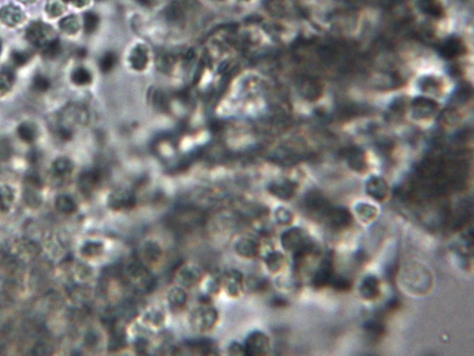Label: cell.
I'll use <instances>...</instances> for the list:
<instances>
[{
  "mask_svg": "<svg viewBox=\"0 0 474 356\" xmlns=\"http://www.w3.org/2000/svg\"><path fill=\"white\" fill-rule=\"evenodd\" d=\"M124 273L128 280L138 291L142 293H149L154 289L156 279L140 262H130L126 266Z\"/></svg>",
  "mask_w": 474,
  "mask_h": 356,
  "instance_id": "cell-1",
  "label": "cell"
},
{
  "mask_svg": "<svg viewBox=\"0 0 474 356\" xmlns=\"http://www.w3.org/2000/svg\"><path fill=\"white\" fill-rule=\"evenodd\" d=\"M26 36L32 45L39 49H42L52 40L57 38L53 29L50 25L42 22L32 23L27 29Z\"/></svg>",
  "mask_w": 474,
  "mask_h": 356,
  "instance_id": "cell-2",
  "label": "cell"
},
{
  "mask_svg": "<svg viewBox=\"0 0 474 356\" xmlns=\"http://www.w3.org/2000/svg\"><path fill=\"white\" fill-rule=\"evenodd\" d=\"M191 322L198 332H207L213 329L218 320V312L212 307H200L192 315Z\"/></svg>",
  "mask_w": 474,
  "mask_h": 356,
  "instance_id": "cell-3",
  "label": "cell"
},
{
  "mask_svg": "<svg viewBox=\"0 0 474 356\" xmlns=\"http://www.w3.org/2000/svg\"><path fill=\"white\" fill-rule=\"evenodd\" d=\"M137 198L133 191L128 189H118L112 192L107 200V205L113 211L129 210L136 205Z\"/></svg>",
  "mask_w": 474,
  "mask_h": 356,
  "instance_id": "cell-4",
  "label": "cell"
},
{
  "mask_svg": "<svg viewBox=\"0 0 474 356\" xmlns=\"http://www.w3.org/2000/svg\"><path fill=\"white\" fill-rule=\"evenodd\" d=\"M244 348L247 356H262L270 348V339L264 333L253 332L247 337Z\"/></svg>",
  "mask_w": 474,
  "mask_h": 356,
  "instance_id": "cell-5",
  "label": "cell"
},
{
  "mask_svg": "<svg viewBox=\"0 0 474 356\" xmlns=\"http://www.w3.org/2000/svg\"><path fill=\"white\" fill-rule=\"evenodd\" d=\"M282 245L286 250L298 251L305 247L304 232L299 228H292L288 230L281 237Z\"/></svg>",
  "mask_w": 474,
  "mask_h": 356,
  "instance_id": "cell-6",
  "label": "cell"
},
{
  "mask_svg": "<svg viewBox=\"0 0 474 356\" xmlns=\"http://www.w3.org/2000/svg\"><path fill=\"white\" fill-rule=\"evenodd\" d=\"M201 271L196 266H184L178 273V283L185 288H193L201 280Z\"/></svg>",
  "mask_w": 474,
  "mask_h": 356,
  "instance_id": "cell-7",
  "label": "cell"
},
{
  "mask_svg": "<svg viewBox=\"0 0 474 356\" xmlns=\"http://www.w3.org/2000/svg\"><path fill=\"white\" fill-rule=\"evenodd\" d=\"M237 255L244 258H254L259 254V242L251 237H242L238 239L235 246Z\"/></svg>",
  "mask_w": 474,
  "mask_h": 356,
  "instance_id": "cell-8",
  "label": "cell"
},
{
  "mask_svg": "<svg viewBox=\"0 0 474 356\" xmlns=\"http://www.w3.org/2000/svg\"><path fill=\"white\" fill-rule=\"evenodd\" d=\"M224 284L231 297H239L243 291V275L237 270H230L225 274Z\"/></svg>",
  "mask_w": 474,
  "mask_h": 356,
  "instance_id": "cell-9",
  "label": "cell"
},
{
  "mask_svg": "<svg viewBox=\"0 0 474 356\" xmlns=\"http://www.w3.org/2000/svg\"><path fill=\"white\" fill-rule=\"evenodd\" d=\"M25 19L24 13L18 7L8 5L0 10V20L9 27L17 26Z\"/></svg>",
  "mask_w": 474,
  "mask_h": 356,
  "instance_id": "cell-10",
  "label": "cell"
},
{
  "mask_svg": "<svg viewBox=\"0 0 474 356\" xmlns=\"http://www.w3.org/2000/svg\"><path fill=\"white\" fill-rule=\"evenodd\" d=\"M148 61V50L142 44L137 45L129 55V63L136 71H143L146 68Z\"/></svg>",
  "mask_w": 474,
  "mask_h": 356,
  "instance_id": "cell-11",
  "label": "cell"
},
{
  "mask_svg": "<svg viewBox=\"0 0 474 356\" xmlns=\"http://www.w3.org/2000/svg\"><path fill=\"white\" fill-rule=\"evenodd\" d=\"M330 224L335 228H345L352 222V216L345 208L330 209L326 216Z\"/></svg>",
  "mask_w": 474,
  "mask_h": 356,
  "instance_id": "cell-12",
  "label": "cell"
},
{
  "mask_svg": "<svg viewBox=\"0 0 474 356\" xmlns=\"http://www.w3.org/2000/svg\"><path fill=\"white\" fill-rule=\"evenodd\" d=\"M102 180V174L99 170L93 169L82 174L80 178V186L83 192L91 193Z\"/></svg>",
  "mask_w": 474,
  "mask_h": 356,
  "instance_id": "cell-13",
  "label": "cell"
},
{
  "mask_svg": "<svg viewBox=\"0 0 474 356\" xmlns=\"http://www.w3.org/2000/svg\"><path fill=\"white\" fill-rule=\"evenodd\" d=\"M294 184L290 181H279L272 182L269 186V191L277 198L288 199L294 195Z\"/></svg>",
  "mask_w": 474,
  "mask_h": 356,
  "instance_id": "cell-14",
  "label": "cell"
},
{
  "mask_svg": "<svg viewBox=\"0 0 474 356\" xmlns=\"http://www.w3.org/2000/svg\"><path fill=\"white\" fill-rule=\"evenodd\" d=\"M306 206L308 207V209L311 212L320 214V215L327 216L328 212L330 211V208H329V205H328V202L326 201V199L323 198V197H322L321 195L317 194V193L311 194L307 198Z\"/></svg>",
  "mask_w": 474,
  "mask_h": 356,
  "instance_id": "cell-15",
  "label": "cell"
},
{
  "mask_svg": "<svg viewBox=\"0 0 474 356\" xmlns=\"http://www.w3.org/2000/svg\"><path fill=\"white\" fill-rule=\"evenodd\" d=\"M333 277L334 275L331 263L325 262L313 277V285L317 288H322L329 284Z\"/></svg>",
  "mask_w": 474,
  "mask_h": 356,
  "instance_id": "cell-16",
  "label": "cell"
},
{
  "mask_svg": "<svg viewBox=\"0 0 474 356\" xmlns=\"http://www.w3.org/2000/svg\"><path fill=\"white\" fill-rule=\"evenodd\" d=\"M17 135L25 142H34L38 136L37 126L32 122H24L17 127Z\"/></svg>",
  "mask_w": 474,
  "mask_h": 356,
  "instance_id": "cell-17",
  "label": "cell"
},
{
  "mask_svg": "<svg viewBox=\"0 0 474 356\" xmlns=\"http://www.w3.org/2000/svg\"><path fill=\"white\" fill-rule=\"evenodd\" d=\"M187 347L190 350L197 351L200 355L203 356L214 355V351L217 350L213 341L209 339H196V340L189 341L187 343Z\"/></svg>",
  "mask_w": 474,
  "mask_h": 356,
  "instance_id": "cell-18",
  "label": "cell"
},
{
  "mask_svg": "<svg viewBox=\"0 0 474 356\" xmlns=\"http://www.w3.org/2000/svg\"><path fill=\"white\" fill-rule=\"evenodd\" d=\"M379 283L375 277H366L360 287L361 295L365 298L372 299L378 296L379 294Z\"/></svg>",
  "mask_w": 474,
  "mask_h": 356,
  "instance_id": "cell-19",
  "label": "cell"
},
{
  "mask_svg": "<svg viewBox=\"0 0 474 356\" xmlns=\"http://www.w3.org/2000/svg\"><path fill=\"white\" fill-rule=\"evenodd\" d=\"M367 191L375 199H383L386 196L387 187L384 180L381 178H371L367 186Z\"/></svg>",
  "mask_w": 474,
  "mask_h": 356,
  "instance_id": "cell-20",
  "label": "cell"
},
{
  "mask_svg": "<svg viewBox=\"0 0 474 356\" xmlns=\"http://www.w3.org/2000/svg\"><path fill=\"white\" fill-rule=\"evenodd\" d=\"M143 257L145 259L151 263L157 262L162 256V250L157 242L155 241H147L143 245L142 249Z\"/></svg>",
  "mask_w": 474,
  "mask_h": 356,
  "instance_id": "cell-21",
  "label": "cell"
},
{
  "mask_svg": "<svg viewBox=\"0 0 474 356\" xmlns=\"http://www.w3.org/2000/svg\"><path fill=\"white\" fill-rule=\"evenodd\" d=\"M73 163L68 158H58L52 163V172L58 177H64L71 173Z\"/></svg>",
  "mask_w": 474,
  "mask_h": 356,
  "instance_id": "cell-22",
  "label": "cell"
},
{
  "mask_svg": "<svg viewBox=\"0 0 474 356\" xmlns=\"http://www.w3.org/2000/svg\"><path fill=\"white\" fill-rule=\"evenodd\" d=\"M168 301L175 309L182 308L187 302V294L182 288H173L168 293Z\"/></svg>",
  "mask_w": 474,
  "mask_h": 356,
  "instance_id": "cell-23",
  "label": "cell"
},
{
  "mask_svg": "<svg viewBox=\"0 0 474 356\" xmlns=\"http://www.w3.org/2000/svg\"><path fill=\"white\" fill-rule=\"evenodd\" d=\"M59 28L65 34L73 36L79 31L80 23L78 18L75 16L67 17L60 21Z\"/></svg>",
  "mask_w": 474,
  "mask_h": 356,
  "instance_id": "cell-24",
  "label": "cell"
},
{
  "mask_svg": "<svg viewBox=\"0 0 474 356\" xmlns=\"http://www.w3.org/2000/svg\"><path fill=\"white\" fill-rule=\"evenodd\" d=\"M71 81L77 86H86L92 82V75L85 68L80 67L72 71Z\"/></svg>",
  "mask_w": 474,
  "mask_h": 356,
  "instance_id": "cell-25",
  "label": "cell"
},
{
  "mask_svg": "<svg viewBox=\"0 0 474 356\" xmlns=\"http://www.w3.org/2000/svg\"><path fill=\"white\" fill-rule=\"evenodd\" d=\"M42 53L44 57L47 59H55L56 57L59 56L61 52H62V45L58 38H55L47 44L45 47L41 49Z\"/></svg>",
  "mask_w": 474,
  "mask_h": 356,
  "instance_id": "cell-26",
  "label": "cell"
},
{
  "mask_svg": "<svg viewBox=\"0 0 474 356\" xmlns=\"http://www.w3.org/2000/svg\"><path fill=\"white\" fill-rule=\"evenodd\" d=\"M103 251V244L99 241H88L85 242L81 249L83 256L87 257H94L100 256Z\"/></svg>",
  "mask_w": 474,
  "mask_h": 356,
  "instance_id": "cell-27",
  "label": "cell"
},
{
  "mask_svg": "<svg viewBox=\"0 0 474 356\" xmlns=\"http://www.w3.org/2000/svg\"><path fill=\"white\" fill-rule=\"evenodd\" d=\"M56 207L60 212L68 214L76 210V202L68 195H62L56 199Z\"/></svg>",
  "mask_w": 474,
  "mask_h": 356,
  "instance_id": "cell-28",
  "label": "cell"
},
{
  "mask_svg": "<svg viewBox=\"0 0 474 356\" xmlns=\"http://www.w3.org/2000/svg\"><path fill=\"white\" fill-rule=\"evenodd\" d=\"M126 346V335L122 330H115L109 341V349L112 351L121 350Z\"/></svg>",
  "mask_w": 474,
  "mask_h": 356,
  "instance_id": "cell-29",
  "label": "cell"
},
{
  "mask_svg": "<svg viewBox=\"0 0 474 356\" xmlns=\"http://www.w3.org/2000/svg\"><path fill=\"white\" fill-rule=\"evenodd\" d=\"M99 17L93 12H87L84 16V30L85 34L94 33L99 26Z\"/></svg>",
  "mask_w": 474,
  "mask_h": 356,
  "instance_id": "cell-30",
  "label": "cell"
},
{
  "mask_svg": "<svg viewBox=\"0 0 474 356\" xmlns=\"http://www.w3.org/2000/svg\"><path fill=\"white\" fill-rule=\"evenodd\" d=\"M284 260H285L284 256L282 254L273 252V253L267 256L266 259H265V262L267 264L268 269L271 272L275 273L282 268V266L284 264Z\"/></svg>",
  "mask_w": 474,
  "mask_h": 356,
  "instance_id": "cell-31",
  "label": "cell"
},
{
  "mask_svg": "<svg viewBox=\"0 0 474 356\" xmlns=\"http://www.w3.org/2000/svg\"><path fill=\"white\" fill-rule=\"evenodd\" d=\"M14 79L15 77L12 71H0V96L7 94L11 90Z\"/></svg>",
  "mask_w": 474,
  "mask_h": 356,
  "instance_id": "cell-32",
  "label": "cell"
},
{
  "mask_svg": "<svg viewBox=\"0 0 474 356\" xmlns=\"http://www.w3.org/2000/svg\"><path fill=\"white\" fill-rule=\"evenodd\" d=\"M116 55L112 52H107L105 53L99 60L100 70L106 73L109 72L115 66L116 64Z\"/></svg>",
  "mask_w": 474,
  "mask_h": 356,
  "instance_id": "cell-33",
  "label": "cell"
},
{
  "mask_svg": "<svg viewBox=\"0 0 474 356\" xmlns=\"http://www.w3.org/2000/svg\"><path fill=\"white\" fill-rule=\"evenodd\" d=\"M66 10L63 0H49L46 5V12L51 18H57Z\"/></svg>",
  "mask_w": 474,
  "mask_h": 356,
  "instance_id": "cell-34",
  "label": "cell"
},
{
  "mask_svg": "<svg viewBox=\"0 0 474 356\" xmlns=\"http://www.w3.org/2000/svg\"><path fill=\"white\" fill-rule=\"evenodd\" d=\"M33 53L28 51H14L12 53L11 58L16 67H23L32 59Z\"/></svg>",
  "mask_w": 474,
  "mask_h": 356,
  "instance_id": "cell-35",
  "label": "cell"
},
{
  "mask_svg": "<svg viewBox=\"0 0 474 356\" xmlns=\"http://www.w3.org/2000/svg\"><path fill=\"white\" fill-rule=\"evenodd\" d=\"M51 81L46 76L37 73L33 80V88L38 92H46L51 88Z\"/></svg>",
  "mask_w": 474,
  "mask_h": 356,
  "instance_id": "cell-36",
  "label": "cell"
},
{
  "mask_svg": "<svg viewBox=\"0 0 474 356\" xmlns=\"http://www.w3.org/2000/svg\"><path fill=\"white\" fill-rule=\"evenodd\" d=\"M365 329L368 333L374 335V336H380L385 333V328L384 325L379 322V321H369L365 324Z\"/></svg>",
  "mask_w": 474,
  "mask_h": 356,
  "instance_id": "cell-37",
  "label": "cell"
},
{
  "mask_svg": "<svg viewBox=\"0 0 474 356\" xmlns=\"http://www.w3.org/2000/svg\"><path fill=\"white\" fill-rule=\"evenodd\" d=\"M330 284L338 291H348L351 288V282L342 277H333Z\"/></svg>",
  "mask_w": 474,
  "mask_h": 356,
  "instance_id": "cell-38",
  "label": "cell"
},
{
  "mask_svg": "<svg viewBox=\"0 0 474 356\" xmlns=\"http://www.w3.org/2000/svg\"><path fill=\"white\" fill-rule=\"evenodd\" d=\"M174 65V59L172 56L168 55V54H164V55H161L160 57L158 58V69L161 71H168L172 69Z\"/></svg>",
  "mask_w": 474,
  "mask_h": 356,
  "instance_id": "cell-39",
  "label": "cell"
},
{
  "mask_svg": "<svg viewBox=\"0 0 474 356\" xmlns=\"http://www.w3.org/2000/svg\"><path fill=\"white\" fill-rule=\"evenodd\" d=\"M167 16L170 20H173L176 22L179 21L182 18L181 7L178 5V3H174L173 5H171L169 7L168 12H167Z\"/></svg>",
  "mask_w": 474,
  "mask_h": 356,
  "instance_id": "cell-40",
  "label": "cell"
},
{
  "mask_svg": "<svg viewBox=\"0 0 474 356\" xmlns=\"http://www.w3.org/2000/svg\"><path fill=\"white\" fill-rule=\"evenodd\" d=\"M13 190L9 186H4L0 189V202L2 205L7 206L13 199Z\"/></svg>",
  "mask_w": 474,
  "mask_h": 356,
  "instance_id": "cell-41",
  "label": "cell"
},
{
  "mask_svg": "<svg viewBox=\"0 0 474 356\" xmlns=\"http://www.w3.org/2000/svg\"><path fill=\"white\" fill-rule=\"evenodd\" d=\"M12 154V147L8 140L0 139V158L7 160Z\"/></svg>",
  "mask_w": 474,
  "mask_h": 356,
  "instance_id": "cell-42",
  "label": "cell"
},
{
  "mask_svg": "<svg viewBox=\"0 0 474 356\" xmlns=\"http://www.w3.org/2000/svg\"><path fill=\"white\" fill-rule=\"evenodd\" d=\"M277 220L282 224H288L291 221L292 215L285 208H279L276 211Z\"/></svg>",
  "mask_w": 474,
  "mask_h": 356,
  "instance_id": "cell-43",
  "label": "cell"
},
{
  "mask_svg": "<svg viewBox=\"0 0 474 356\" xmlns=\"http://www.w3.org/2000/svg\"><path fill=\"white\" fill-rule=\"evenodd\" d=\"M228 350H229V354L231 356H246V352H245L244 345L240 344L237 341L232 342L229 345Z\"/></svg>",
  "mask_w": 474,
  "mask_h": 356,
  "instance_id": "cell-44",
  "label": "cell"
},
{
  "mask_svg": "<svg viewBox=\"0 0 474 356\" xmlns=\"http://www.w3.org/2000/svg\"><path fill=\"white\" fill-rule=\"evenodd\" d=\"M152 98H153V104L155 106L158 107V108L162 109L164 107H166V99L164 97V95L160 92V91H156L152 94Z\"/></svg>",
  "mask_w": 474,
  "mask_h": 356,
  "instance_id": "cell-45",
  "label": "cell"
},
{
  "mask_svg": "<svg viewBox=\"0 0 474 356\" xmlns=\"http://www.w3.org/2000/svg\"><path fill=\"white\" fill-rule=\"evenodd\" d=\"M149 319H150V322L154 325H160L162 322H163V319L164 317L162 316V314L158 311H154L152 313L149 314Z\"/></svg>",
  "mask_w": 474,
  "mask_h": 356,
  "instance_id": "cell-46",
  "label": "cell"
},
{
  "mask_svg": "<svg viewBox=\"0 0 474 356\" xmlns=\"http://www.w3.org/2000/svg\"><path fill=\"white\" fill-rule=\"evenodd\" d=\"M135 347H136V350L138 351V353H140V352H141L142 354H144V352H145V351H147V348H148V342H147V340H146V339H144V338H139V339H138V341L136 342Z\"/></svg>",
  "mask_w": 474,
  "mask_h": 356,
  "instance_id": "cell-47",
  "label": "cell"
},
{
  "mask_svg": "<svg viewBox=\"0 0 474 356\" xmlns=\"http://www.w3.org/2000/svg\"><path fill=\"white\" fill-rule=\"evenodd\" d=\"M71 2L74 4V6L81 8V7H84L86 4H88L89 0H71Z\"/></svg>",
  "mask_w": 474,
  "mask_h": 356,
  "instance_id": "cell-48",
  "label": "cell"
},
{
  "mask_svg": "<svg viewBox=\"0 0 474 356\" xmlns=\"http://www.w3.org/2000/svg\"><path fill=\"white\" fill-rule=\"evenodd\" d=\"M399 306H400V303H399V301H398L397 299H393V300H392V301H391V302L388 304V307H389L390 309H392V310H395V309H397Z\"/></svg>",
  "mask_w": 474,
  "mask_h": 356,
  "instance_id": "cell-49",
  "label": "cell"
},
{
  "mask_svg": "<svg viewBox=\"0 0 474 356\" xmlns=\"http://www.w3.org/2000/svg\"><path fill=\"white\" fill-rule=\"evenodd\" d=\"M273 304H274L275 306H279V307H281V306H285V305H287L288 303H287V301H286V300H284V299H282V298H278V297H277V298H275V299L273 300Z\"/></svg>",
  "mask_w": 474,
  "mask_h": 356,
  "instance_id": "cell-50",
  "label": "cell"
},
{
  "mask_svg": "<svg viewBox=\"0 0 474 356\" xmlns=\"http://www.w3.org/2000/svg\"><path fill=\"white\" fill-rule=\"evenodd\" d=\"M20 2L24 3V4H30V3H33L34 2L35 0H19Z\"/></svg>",
  "mask_w": 474,
  "mask_h": 356,
  "instance_id": "cell-51",
  "label": "cell"
},
{
  "mask_svg": "<svg viewBox=\"0 0 474 356\" xmlns=\"http://www.w3.org/2000/svg\"><path fill=\"white\" fill-rule=\"evenodd\" d=\"M0 53H1V43H0Z\"/></svg>",
  "mask_w": 474,
  "mask_h": 356,
  "instance_id": "cell-52",
  "label": "cell"
},
{
  "mask_svg": "<svg viewBox=\"0 0 474 356\" xmlns=\"http://www.w3.org/2000/svg\"><path fill=\"white\" fill-rule=\"evenodd\" d=\"M65 1H68V0H65Z\"/></svg>",
  "mask_w": 474,
  "mask_h": 356,
  "instance_id": "cell-53",
  "label": "cell"
}]
</instances>
